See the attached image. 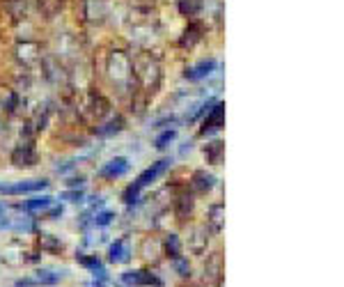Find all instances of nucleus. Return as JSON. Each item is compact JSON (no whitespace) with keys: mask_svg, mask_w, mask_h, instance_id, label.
Returning <instances> with one entry per match:
<instances>
[{"mask_svg":"<svg viewBox=\"0 0 344 287\" xmlns=\"http://www.w3.org/2000/svg\"><path fill=\"white\" fill-rule=\"evenodd\" d=\"M168 168H170V159H161V161L151 163V166L147 168V170L142 172L140 177H138L133 184H131L129 189L124 191V202H129V205H131V202H133L136 198L140 195V191H142V189H147L149 184H154V182L159 180V177L163 175L165 170H168Z\"/></svg>","mask_w":344,"mask_h":287,"instance_id":"1","label":"nucleus"},{"mask_svg":"<svg viewBox=\"0 0 344 287\" xmlns=\"http://www.w3.org/2000/svg\"><path fill=\"white\" fill-rule=\"evenodd\" d=\"M225 122V106L223 103H216L209 113H206L202 129H200V136H209V133H216Z\"/></svg>","mask_w":344,"mask_h":287,"instance_id":"2","label":"nucleus"},{"mask_svg":"<svg viewBox=\"0 0 344 287\" xmlns=\"http://www.w3.org/2000/svg\"><path fill=\"white\" fill-rule=\"evenodd\" d=\"M46 186H48L46 180H28V182H16V184H9V186L0 184V193H5V195H21V193L42 191Z\"/></svg>","mask_w":344,"mask_h":287,"instance_id":"3","label":"nucleus"},{"mask_svg":"<svg viewBox=\"0 0 344 287\" xmlns=\"http://www.w3.org/2000/svg\"><path fill=\"white\" fill-rule=\"evenodd\" d=\"M129 172V159L124 156H117V159L108 161L106 166L99 170V177H106V180H115V177H122Z\"/></svg>","mask_w":344,"mask_h":287,"instance_id":"4","label":"nucleus"},{"mask_svg":"<svg viewBox=\"0 0 344 287\" xmlns=\"http://www.w3.org/2000/svg\"><path fill=\"white\" fill-rule=\"evenodd\" d=\"M216 64H218V62H216L214 58H209V60H202V62L193 64V67L186 69V78H188V81H202V78H206L211 71H214Z\"/></svg>","mask_w":344,"mask_h":287,"instance_id":"5","label":"nucleus"},{"mask_svg":"<svg viewBox=\"0 0 344 287\" xmlns=\"http://www.w3.org/2000/svg\"><path fill=\"white\" fill-rule=\"evenodd\" d=\"M122 280L129 285H156L161 287V280L156 278V276L147 274V271H129V274L122 276Z\"/></svg>","mask_w":344,"mask_h":287,"instance_id":"6","label":"nucleus"},{"mask_svg":"<svg viewBox=\"0 0 344 287\" xmlns=\"http://www.w3.org/2000/svg\"><path fill=\"white\" fill-rule=\"evenodd\" d=\"M129 246H126V239H117L115 244L110 246V250H108V257H110V262H126L129 260Z\"/></svg>","mask_w":344,"mask_h":287,"instance_id":"7","label":"nucleus"},{"mask_svg":"<svg viewBox=\"0 0 344 287\" xmlns=\"http://www.w3.org/2000/svg\"><path fill=\"white\" fill-rule=\"evenodd\" d=\"M51 205H53V198L51 195H34L32 200L23 202L21 209H26V211H42V209H48Z\"/></svg>","mask_w":344,"mask_h":287,"instance_id":"8","label":"nucleus"},{"mask_svg":"<svg viewBox=\"0 0 344 287\" xmlns=\"http://www.w3.org/2000/svg\"><path fill=\"white\" fill-rule=\"evenodd\" d=\"M175 138H177V131H175V129H168V131H163V133H161V136L154 140V147H156V150H165V147H168L170 142L175 140Z\"/></svg>","mask_w":344,"mask_h":287,"instance_id":"9","label":"nucleus"},{"mask_svg":"<svg viewBox=\"0 0 344 287\" xmlns=\"http://www.w3.org/2000/svg\"><path fill=\"white\" fill-rule=\"evenodd\" d=\"M60 198H62V200H69V202H81L83 200V191H65Z\"/></svg>","mask_w":344,"mask_h":287,"instance_id":"10","label":"nucleus"},{"mask_svg":"<svg viewBox=\"0 0 344 287\" xmlns=\"http://www.w3.org/2000/svg\"><path fill=\"white\" fill-rule=\"evenodd\" d=\"M168 253H172V257H179V239L175 235L168 239Z\"/></svg>","mask_w":344,"mask_h":287,"instance_id":"11","label":"nucleus"},{"mask_svg":"<svg viewBox=\"0 0 344 287\" xmlns=\"http://www.w3.org/2000/svg\"><path fill=\"white\" fill-rule=\"evenodd\" d=\"M110 221H112V214H110V211H103V214H99V216L94 219V223H97V225H108Z\"/></svg>","mask_w":344,"mask_h":287,"instance_id":"12","label":"nucleus"},{"mask_svg":"<svg viewBox=\"0 0 344 287\" xmlns=\"http://www.w3.org/2000/svg\"><path fill=\"white\" fill-rule=\"evenodd\" d=\"M3 211H5V207H0V216H3Z\"/></svg>","mask_w":344,"mask_h":287,"instance_id":"13","label":"nucleus"}]
</instances>
